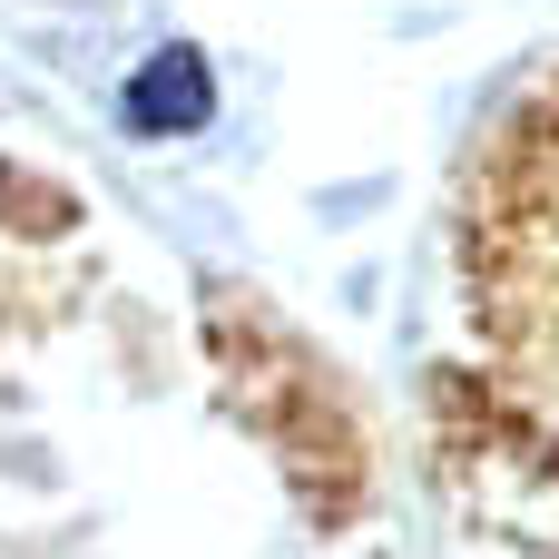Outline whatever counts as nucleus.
<instances>
[{
	"mask_svg": "<svg viewBox=\"0 0 559 559\" xmlns=\"http://www.w3.org/2000/svg\"><path fill=\"white\" fill-rule=\"evenodd\" d=\"M128 118H138V128H197V118H206V69H197L187 49L147 59L138 88H128Z\"/></svg>",
	"mask_w": 559,
	"mask_h": 559,
	"instance_id": "1",
	"label": "nucleus"
}]
</instances>
